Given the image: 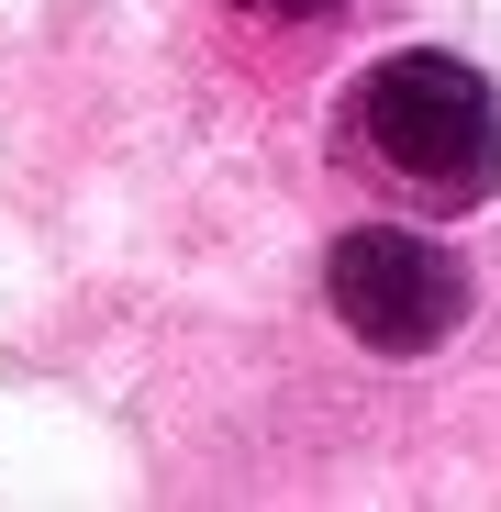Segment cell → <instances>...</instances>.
<instances>
[{
	"label": "cell",
	"instance_id": "obj_1",
	"mask_svg": "<svg viewBox=\"0 0 501 512\" xmlns=\"http://www.w3.org/2000/svg\"><path fill=\"white\" fill-rule=\"evenodd\" d=\"M357 134L390 179L435 190V201H479L501 179V112H490V78L457 56H390L368 67L357 90Z\"/></svg>",
	"mask_w": 501,
	"mask_h": 512
},
{
	"label": "cell",
	"instance_id": "obj_3",
	"mask_svg": "<svg viewBox=\"0 0 501 512\" xmlns=\"http://www.w3.org/2000/svg\"><path fill=\"white\" fill-rule=\"evenodd\" d=\"M234 12H268V23H323L334 0H234Z\"/></svg>",
	"mask_w": 501,
	"mask_h": 512
},
{
	"label": "cell",
	"instance_id": "obj_2",
	"mask_svg": "<svg viewBox=\"0 0 501 512\" xmlns=\"http://www.w3.org/2000/svg\"><path fill=\"white\" fill-rule=\"evenodd\" d=\"M323 290H334V323H346L357 346H379V357H424V346H446V334L468 323L457 256L424 245V234H401V223H357L346 245H334Z\"/></svg>",
	"mask_w": 501,
	"mask_h": 512
}]
</instances>
